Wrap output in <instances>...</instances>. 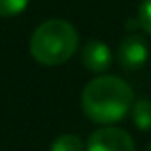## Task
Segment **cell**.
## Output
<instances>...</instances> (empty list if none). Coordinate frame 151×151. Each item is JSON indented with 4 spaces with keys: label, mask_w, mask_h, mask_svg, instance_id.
Returning <instances> with one entry per match:
<instances>
[{
    "label": "cell",
    "mask_w": 151,
    "mask_h": 151,
    "mask_svg": "<svg viewBox=\"0 0 151 151\" xmlns=\"http://www.w3.org/2000/svg\"><path fill=\"white\" fill-rule=\"evenodd\" d=\"M81 103L90 121L107 126L122 121L132 109L134 92L124 78L115 75H98L84 86Z\"/></svg>",
    "instance_id": "obj_1"
},
{
    "label": "cell",
    "mask_w": 151,
    "mask_h": 151,
    "mask_svg": "<svg viewBox=\"0 0 151 151\" xmlns=\"http://www.w3.org/2000/svg\"><path fill=\"white\" fill-rule=\"evenodd\" d=\"M78 50V33L65 19H46L35 27L29 38V54L37 63L58 67Z\"/></svg>",
    "instance_id": "obj_2"
},
{
    "label": "cell",
    "mask_w": 151,
    "mask_h": 151,
    "mask_svg": "<svg viewBox=\"0 0 151 151\" xmlns=\"http://www.w3.org/2000/svg\"><path fill=\"white\" fill-rule=\"evenodd\" d=\"M86 151H136V144L124 128L107 124L90 134Z\"/></svg>",
    "instance_id": "obj_3"
},
{
    "label": "cell",
    "mask_w": 151,
    "mask_h": 151,
    "mask_svg": "<svg viewBox=\"0 0 151 151\" xmlns=\"http://www.w3.org/2000/svg\"><path fill=\"white\" fill-rule=\"evenodd\" d=\"M147 58H149V46L145 38L138 37V35H130V37L121 40L117 50V59L122 69L136 71L145 65Z\"/></svg>",
    "instance_id": "obj_4"
},
{
    "label": "cell",
    "mask_w": 151,
    "mask_h": 151,
    "mask_svg": "<svg viewBox=\"0 0 151 151\" xmlns=\"http://www.w3.org/2000/svg\"><path fill=\"white\" fill-rule=\"evenodd\" d=\"M81 61L90 73L103 75L113 63V54L103 40H88L81 50Z\"/></svg>",
    "instance_id": "obj_5"
},
{
    "label": "cell",
    "mask_w": 151,
    "mask_h": 151,
    "mask_svg": "<svg viewBox=\"0 0 151 151\" xmlns=\"http://www.w3.org/2000/svg\"><path fill=\"white\" fill-rule=\"evenodd\" d=\"M130 113H132V122L138 130L151 132V100L144 98V100L134 101Z\"/></svg>",
    "instance_id": "obj_6"
},
{
    "label": "cell",
    "mask_w": 151,
    "mask_h": 151,
    "mask_svg": "<svg viewBox=\"0 0 151 151\" xmlns=\"http://www.w3.org/2000/svg\"><path fill=\"white\" fill-rule=\"evenodd\" d=\"M50 151H86V145L77 134H61L54 140Z\"/></svg>",
    "instance_id": "obj_7"
},
{
    "label": "cell",
    "mask_w": 151,
    "mask_h": 151,
    "mask_svg": "<svg viewBox=\"0 0 151 151\" xmlns=\"http://www.w3.org/2000/svg\"><path fill=\"white\" fill-rule=\"evenodd\" d=\"M29 0H0V17H15L23 14Z\"/></svg>",
    "instance_id": "obj_8"
},
{
    "label": "cell",
    "mask_w": 151,
    "mask_h": 151,
    "mask_svg": "<svg viewBox=\"0 0 151 151\" xmlns=\"http://www.w3.org/2000/svg\"><path fill=\"white\" fill-rule=\"evenodd\" d=\"M138 23L151 37V0H142L138 8Z\"/></svg>",
    "instance_id": "obj_9"
},
{
    "label": "cell",
    "mask_w": 151,
    "mask_h": 151,
    "mask_svg": "<svg viewBox=\"0 0 151 151\" xmlns=\"http://www.w3.org/2000/svg\"><path fill=\"white\" fill-rule=\"evenodd\" d=\"M147 151H151V142H149V145H147Z\"/></svg>",
    "instance_id": "obj_10"
}]
</instances>
